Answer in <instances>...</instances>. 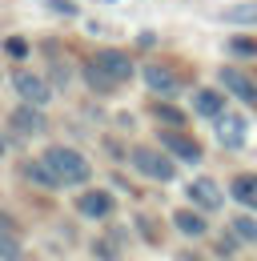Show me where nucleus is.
<instances>
[{"instance_id":"f257e3e1","label":"nucleus","mask_w":257,"mask_h":261,"mask_svg":"<svg viewBox=\"0 0 257 261\" xmlns=\"http://www.w3.org/2000/svg\"><path fill=\"white\" fill-rule=\"evenodd\" d=\"M128 76H133V61H128L125 53H117V48H100L85 65V81L93 89H100V93H109L113 85H125Z\"/></svg>"},{"instance_id":"f03ea898","label":"nucleus","mask_w":257,"mask_h":261,"mask_svg":"<svg viewBox=\"0 0 257 261\" xmlns=\"http://www.w3.org/2000/svg\"><path fill=\"white\" fill-rule=\"evenodd\" d=\"M40 161L57 173V181H61V185H85V181H89V173H93L89 161H85L76 149H64V145H53Z\"/></svg>"},{"instance_id":"7ed1b4c3","label":"nucleus","mask_w":257,"mask_h":261,"mask_svg":"<svg viewBox=\"0 0 257 261\" xmlns=\"http://www.w3.org/2000/svg\"><path fill=\"white\" fill-rule=\"evenodd\" d=\"M133 165H137V173H145V177H153V181H173L177 177V165L169 161L165 153L157 149H133Z\"/></svg>"},{"instance_id":"20e7f679","label":"nucleus","mask_w":257,"mask_h":261,"mask_svg":"<svg viewBox=\"0 0 257 261\" xmlns=\"http://www.w3.org/2000/svg\"><path fill=\"white\" fill-rule=\"evenodd\" d=\"M213 133H217V141H221L225 149H241L245 145V117H237V113H221V117H213Z\"/></svg>"},{"instance_id":"39448f33","label":"nucleus","mask_w":257,"mask_h":261,"mask_svg":"<svg viewBox=\"0 0 257 261\" xmlns=\"http://www.w3.org/2000/svg\"><path fill=\"white\" fill-rule=\"evenodd\" d=\"M141 76H145V85H149L153 93H161V97H173V93L181 89V76H177L169 65H145Z\"/></svg>"},{"instance_id":"423d86ee","label":"nucleus","mask_w":257,"mask_h":261,"mask_svg":"<svg viewBox=\"0 0 257 261\" xmlns=\"http://www.w3.org/2000/svg\"><path fill=\"white\" fill-rule=\"evenodd\" d=\"M12 89L24 105H44L48 100V81H40L36 72H16L12 76Z\"/></svg>"},{"instance_id":"0eeeda50","label":"nucleus","mask_w":257,"mask_h":261,"mask_svg":"<svg viewBox=\"0 0 257 261\" xmlns=\"http://www.w3.org/2000/svg\"><path fill=\"white\" fill-rule=\"evenodd\" d=\"M12 129L20 133V137H40L44 133V117H40V105H20V109H12Z\"/></svg>"},{"instance_id":"6e6552de","label":"nucleus","mask_w":257,"mask_h":261,"mask_svg":"<svg viewBox=\"0 0 257 261\" xmlns=\"http://www.w3.org/2000/svg\"><path fill=\"white\" fill-rule=\"evenodd\" d=\"M161 141H165V149H169L173 157H181V161H189V165L201 161V145H197L193 137H185L181 129H169L165 137H161Z\"/></svg>"},{"instance_id":"1a4fd4ad","label":"nucleus","mask_w":257,"mask_h":261,"mask_svg":"<svg viewBox=\"0 0 257 261\" xmlns=\"http://www.w3.org/2000/svg\"><path fill=\"white\" fill-rule=\"evenodd\" d=\"M221 85L233 93L237 100H245V105H257V85L241 72V68H221Z\"/></svg>"},{"instance_id":"9d476101","label":"nucleus","mask_w":257,"mask_h":261,"mask_svg":"<svg viewBox=\"0 0 257 261\" xmlns=\"http://www.w3.org/2000/svg\"><path fill=\"white\" fill-rule=\"evenodd\" d=\"M189 197H193V205H201V209H209V213H217V209H221V201H225L221 189H217L209 177H197V181L189 185Z\"/></svg>"},{"instance_id":"9b49d317","label":"nucleus","mask_w":257,"mask_h":261,"mask_svg":"<svg viewBox=\"0 0 257 261\" xmlns=\"http://www.w3.org/2000/svg\"><path fill=\"white\" fill-rule=\"evenodd\" d=\"M76 209H81L85 217H109V213H113V197L105 193V189H89V193L76 197Z\"/></svg>"},{"instance_id":"f8f14e48","label":"nucleus","mask_w":257,"mask_h":261,"mask_svg":"<svg viewBox=\"0 0 257 261\" xmlns=\"http://www.w3.org/2000/svg\"><path fill=\"white\" fill-rule=\"evenodd\" d=\"M193 113H197V117H221L225 97L213 93V89H197V93H193Z\"/></svg>"},{"instance_id":"ddd939ff","label":"nucleus","mask_w":257,"mask_h":261,"mask_svg":"<svg viewBox=\"0 0 257 261\" xmlns=\"http://www.w3.org/2000/svg\"><path fill=\"white\" fill-rule=\"evenodd\" d=\"M233 197H237L241 205L257 209V173H237V177H233Z\"/></svg>"},{"instance_id":"4468645a","label":"nucleus","mask_w":257,"mask_h":261,"mask_svg":"<svg viewBox=\"0 0 257 261\" xmlns=\"http://www.w3.org/2000/svg\"><path fill=\"white\" fill-rule=\"evenodd\" d=\"M173 225L181 229L185 237H201V233H205V217L193 213V209H177V213H173Z\"/></svg>"},{"instance_id":"2eb2a0df","label":"nucleus","mask_w":257,"mask_h":261,"mask_svg":"<svg viewBox=\"0 0 257 261\" xmlns=\"http://www.w3.org/2000/svg\"><path fill=\"white\" fill-rule=\"evenodd\" d=\"M221 16H225V24H257V4H233Z\"/></svg>"},{"instance_id":"dca6fc26","label":"nucleus","mask_w":257,"mask_h":261,"mask_svg":"<svg viewBox=\"0 0 257 261\" xmlns=\"http://www.w3.org/2000/svg\"><path fill=\"white\" fill-rule=\"evenodd\" d=\"M24 173H29L36 185H48V189H57V185H61V181H57V173H53L44 161H29V165H24Z\"/></svg>"},{"instance_id":"f3484780","label":"nucleus","mask_w":257,"mask_h":261,"mask_svg":"<svg viewBox=\"0 0 257 261\" xmlns=\"http://www.w3.org/2000/svg\"><path fill=\"white\" fill-rule=\"evenodd\" d=\"M153 117H161V121H165V125H173V129H181V125H185L181 109H173V105H153Z\"/></svg>"},{"instance_id":"a211bd4d","label":"nucleus","mask_w":257,"mask_h":261,"mask_svg":"<svg viewBox=\"0 0 257 261\" xmlns=\"http://www.w3.org/2000/svg\"><path fill=\"white\" fill-rule=\"evenodd\" d=\"M16 257H20V241L0 229V261H16Z\"/></svg>"},{"instance_id":"6ab92c4d","label":"nucleus","mask_w":257,"mask_h":261,"mask_svg":"<svg viewBox=\"0 0 257 261\" xmlns=\"http://www.w3.org/2000/svg\"><path fill=\"white\" fill-rule=\"evenodd\" d=\"M233 233H237L241 241H257V225L249 217H237V221H233Z\"/></svg>"},{"instance_id":"aec40b11","label":"nucleus","mask_w":257,"mask_h":261,"mask_svg":"<svg viewBox=\"0 0 257 261\" xmlns=\"http://www.w3.org/2000/svg\"><path fill=\"white\" fill-rule=\"evenodd\" d=\"M229 48H233V53H241V57H257V40H245V36H233V40H229Z\"/></svg>"},{"instance_id":"412c9836","label":"nucleus","mask_w":257,"mask_h":261,"mask_svg":"<svg viewBox=\"0 0 257 261\" xmlns=\"http://www.w3.org/2000/svg\"><path fill=\"white\" fill-rule=\"evenodd\" d=\"M4 48H8V53H12V57H24V53H29V44H24V40H8V44H4Z\"/></svg>"},{"instance_id":"4be33fe9","label":"nucleus","mask_w":257,"mask_h":261,"mask_svg":"<svg viewBox=\"0 0 257 261\" xmlns=\"http://www.w3.org/2000/svg\"><path fill=\"white\" fill-rule=\"evenodd\" d=\"M0 157H4V141H0Z\"/></svg>"}]
</instances>
